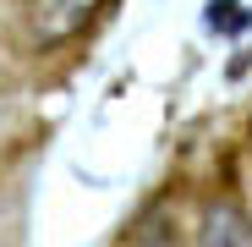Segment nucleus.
Masks as SVG:
<instances>
[{"label": "nucleus", "instance_id": "f257e3e1", "mask_svg": "<svg viewBox=\"0 0 252 247\" xmlns=\"http://www.w3.org/2000/svg\"><path fill=\"white\" fill-rule=\"evenodd\" d=\"M203 247H252V220L241 203H214L203 214Z\"/></svg>", "mask_w": 252, "mask_h": 247}]
</instances>
